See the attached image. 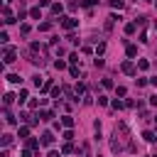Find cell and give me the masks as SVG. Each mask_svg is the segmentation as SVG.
<instances>
[{"label":"cell","mask_w":157,"mask_h":157,"mask_svg":"<svg viewBox=\"0 0 157 157\" xmlns=\"http://www.w3.org/2000/svg\"><path fill=\"white\" fill-rule=\"evenodd\" d=\"M76 25H78L76 17H62V27H64V30H74Z\"/></svg>","instance_id":"cell-1"},{"label":"cell","mask_w":157,"mask_h":157,"mask_svg":"<svg viewBox=\"0 0 157 157\" xmlns=\"http://www.w3.org/2000/svg\"><path fill=\"white\" fill-rule=\"evenodd\" d=\"M15 59H17V52H15V49H8V52H5V59H3V62H5V64H12Z\"/></svg>","instance_id":"cell-2"},{"label":"cell","mask_w":157,"mask_h":157,"mask_svg":"<svg viewBox=\"0 0 157 157\" xmlns=\"http://www.w3.org/2000/svg\"><path fill=\"white\" fill-rule=\"evenodd\" d=\"M120 69H123L125 74H130V76L135 74V64H133V62H123V66H120Z\"/></svg>","instance_id":"cell-3"},{"label":"cell","mask_w":157,"mask_h":157,"mask_svg":"<svg viewBox=\"0 0 157 157\" xmlns=\"http://www.w3.org/2000/svg\"><path fill=\"white\" fill-rule=\"evenodd\" d=\"M52 143H54V135H52V133L47 130V133L42 135V145H52Z\"/></svg>","instance_id":"cell-4"},{"label":"cell","mask_w":157,"mask_h":157,"mask_svg":"<svg viewBox=\"0 0 157 157\" xmlns=\"http://www.w3.org/2000/svg\"><path fill=\"white\" fill-rule=\"evenodd\" d=\"M52 12H54V15H62V12H64V5H62V3H52Z\"/></svg>","instance_id":"cell-5"},{"label":"cell","mask_w":157,"mask_h":157,"mask_svg":"<svg viewBox=\"0 0 157 157\" xmlns=\"http://www.w3.org/2000/svg\"><path fill=\"white\" fill-rule=\"evenodd\" d=\"M143 137H145V143H155V140H157V135H155V133H150V130H145V133H143Z\"/></svg>","instance_id":"cell-6"},{"label":"cell","mask_w":157,"mask_h":157,"mask_svg":"<svg viewBox=\"0 0 157 157\" xmlns=\"http://www.w3.org/2000/svg\"><path fill=\"white\" fill-rule=\"evenodd\" d=\"M27 150H39V143L34 137H27Z\"/></svg>","instance_id":"cell-7"},{"label":"cell","mask_w":157,"mask_h":157,"mask_svg":"<svg viewBox=\"0 0 157 157\" xmlns=\"http://www.w3.org/2000/svg\"><path fill=\"white\" fill-rule=\"evenodd\" d=\"M3 15H5V22L10 25V22H15L12 20V12H10V8H3Z\"/></svg>","instance_id":"cell-8"},{"label":"cell","mask_w":157,"mask_h":157,"mask_svg":"<svg viewBox=\"0 0 157 157\" xmlns=\"http://www.w3.org/2000/svg\"><path fill=\"white\" fill-rule=\"evenodd\" d=\"M111 8H115V10H123V8H125V3H123V0H111Z\"/></svg>","instance_id":"cell-9"},{"label":"cell","mask_w":157,"mask_h":157,"mask_svg":"<svg viewBox=\"0 0 157 157\" xmlns=\"http://www.w3.org/2000/svg\"><path fill=\"white\" fill-rule=\"evenodd\" d=\"M5 123H10V125H15V123H17V118H12V113H10V111H5Z\"/></svg>","instance_id":"cell-10"},{"label":"cell","mask_w":157,"mask_h":157,"mask_svg":"<svg viewBox=\"0 0 157 157\" xmlns=\"http://www.w3.org/2000/svg\"><path fill=\"white\" fill-rule=\"evenodd\" d=\"M62 125L71 128V125H74V118H71V115H64V118H62Z\"/></svg>","instance_id":"cell-11"},{"label":"cell","mask_w":157,"mask_h":157,"mask_svg":"<svg viewBox=\"0 0 157 157\" xmlns=\"http://www.w3.org/2000/svg\"><path fill=\"white\" fill-rule=\"evenodd\" d=\"M8 81H10V84H20V81H22V78H20L17 74H8Z\"/></svg>","instance_id":"cell-12"},{"label":"cell","mask_w":157,"mask_h":157,"mask_svg":"<svg viewBox=\"0 0 157 157\" xmlns=\"http://www.w3.org/2000/svg\"><path fill=\"white\" fill-rule=\"evenodd\" d=\"M137 69H143V71L150 69V62H147V59H140V62H137Z\"/></svg>","instance_id":"cell-13"},{"label":"cell","mask_w":157,"mask_h":157,"mask_svg":"<svg viewBox=\"0 0 157 157\" xmlns=\"http://www.w3.org/2000/svg\"><path fill=\"white\" fill-rule=\"evenodd\" d=\"M15 98H17V96H12V93H5V101H3V103H5V108H8V106L15 101Z\"/></svg>","instance_id":"cell-14"},{"label":"cell","mask_w":157,"mask_h":157,"mask_svg":"<svg viewBox=\"0 0 157 157\" xmlns=\"http://www.w3.org/2000/svg\"><path fill=\"white\" fill-rule=\"evenodd\" d=\"M135 27H137V22H130V25H125V34H133V32H135Z\"/></svg>","instance_id":"cell-15"},{"label":"cell","mask_w":157,"mask_h":157,"mask_svg":"<svg viewBox=\"0 0 157 157\" xmlns=\"http://www.w3.org/2000/svg\"><path fill=\"white\" fill-rule=\"evenodd\" d=\"M17 135H20V137H27V135H30V128H27V125H22V128H20V133H17Z\"/></svg>","instance_id":"cell-16"},{"label":"cell","mask_w":157,"mask_h":157,"mask_svg":"<svg viewBox=\"0 0 157 157\" xmlns=\"http://www.w3.org/2000/svg\"><path fill=\"white\" fill-rule=\"evenodd\" d=\"M30 15L37 20V17H42V10H39V8H32V10H30Z\"/></svg>","instance_id":"cell-17"},{"label":"cell","mask_w":157,"mask_h":157,"mask_svg":"<svg viewBox=\"0 0 157 157\" xmlns=\"http://www.w3.org/2000/svg\"><path fill=\"white\" fill-rule=\"evenodd\" d=\"M32 81H34V86H44V81H42V76H39V74L32 76Z\"/></svg>","instance_id":"cell-18"},{"label":"cell","mask_w":157,"mask_h":157,"mask_svg":"<svg viewBox=\"0 0 157 157\" xmlns=\"http://www.w3.org/2000/svg\"><path fill=\"white\" fill-rule=\"evenodd\" d=\"M25 98H27V91L22 88V91H20V93H17V101H20V103H25Z\"/></svg>","instance_id":"cell-19"},{"label":"cell","mask_w":157,"mask_h":157,"mask_svg":"<svg viewBox=\"0 0 157 157\" xmlns=\"http://www.w3.org/2000/svg\"><path fill=\"white\" fill-rule=\"evenodd\" d=\"M62 152H64V155H69V152H74V145H71V143H66V145L62 147Z\"/></svg>","instance_id":"cell-20"},{"label":"cell","mask_w":157,"mask_h":157,"mask_svg":"<svg viewBox=\"0 0 157 157\" xmlns=\"http://www.w3.org/2000/svg\"><path fill=\"white\" fill-rule=\"evenodd\" d=\"M103 52H106V44H103V42H101V44H98V47H96V56H101V54H103Z\"/></svg>","instance_id":"cell-21"},{"label":"cell","mask_w":157,"mask_h":157,"mask_svg":"<svg viewBox=\"0 0 157 157\" xmlns=\"http://www.w3.org/2000/svg\"><path fill=\"white\" fill-rule=\"evenodd\" d=\"M39 30H42V32H49V30H52V22H42V25H39Z\"/></svg>","instance_id":"cell-22"},{"label":"cell","mask_w":157,"mask_h":157,"mask_svg":"<svg viewBox=\"0 0 157 157\" xmlns=\"http://www.w3.org/2000/svg\"><path fill=\"white\" fill-rule=\"evenodd\" d=\"M54 66H56V69H66V62H62V59H56V62H54Z\"/></svg>","instance_id":"cell-23"},{"label":"cell","mask_w":157,"mask_h":157,"mask_svg":"<svg viewBox=\"0 0 157 157\" xmlns=\"http://www.w3.org/2000/svg\"><path fill=\"white\" fill-rule=\"evenodd\" d=\"M10 143H12V135H3V145H5V147H8V145H10Z\"/></svg>","instance_id":"cell-24"},{"label":"cell","mask_w":157,"mask_h":157,"mask_svg":"<svg viewBox=\"0 0 157 157\" xmlns=\"http://www.w3.org/2000/svg\"><path fill=\"white\" fill-rule=\"evenodd\" d=\"M98 106H108V98L106 96H98Z\"/></svg>","instance_id":"cell-25"},{"label":"cell","mask_w":157,"mask_h":157,"mask_svg":"<svg viewBox=\"0 0 157 157\" xmlns=\"http://www.w3.org/2000/svg\"><path fill=\"white\" fill-rule=\"evenodd\" d=\"M135 54H137V47L130 44V47H128V56H135Z\"/></svg>","instance_id":"cell-26"},{"label":"cell","mask_w":157,"mask_h":157,"mask_svg":"<svg viewBox=\"0 0 157 157\" xmlns=\"http://www.w3.org/2000/svg\"><path fill=\"white\" fill-rule=\"evenodd\" d=\"M81 5L84 8H91V5H96V0H81Z\"/></svg>","instance_id":"cell-27"},{"label":"cell","mask_w":157,"mask_h":157,"mask_svg":"<svg viewBox=\"0 0 157 157\" xmlns=\"http://www.w3.org/2000/svg\"><path fill=\"white\" fill-rule=\"evenodd\" d=\"M52 96L54 98H62V88H52Z\"/></svg>","instance_id":"cell-28"},{"label":"cell","mask_w":157,"mask_h":157,"mask_svg":"<svg viewBox=\"0 0 157 157\" xmlns=\"http://www.w3.org/2000/svg\"><path fill=\"white\" fill-rule=\"evenodd\" d=\"M111 106H113V108H115V111H118V108H123V106H125V103H120V101H118V98H115V101H113V103H111Z\"/></svg>","instance_id":"cell-29"},{"label":"cell","mask_w":157,"mask_h":157,"mask_svg":"<svg viewBox=\"0 0 157 157\" xmlns=\"http://www.w3.org/2000/svg\"><path fill=\"white\" fill-rule=\"evenodd\" d=\"M20 32H22V34H30V25H20Z\"/></svg>","instance_id":"cell-30"},{"label":"cell","mask_w":157,"mask_h":157,"mask_svg":"<svg viewBox=\"0 0 157 157\" xmlns=\"http://www.w3.org/2000/svg\"><path fill=\"white\" fill-rule=\"evenodd\" d=\"M103 88H113V81H111V78H103Z\"/></svg>","instance_id":"cell-31"},{"label":"cell","mask_w":157,"mask_h":157,"mask_svg":"<svg viewBox=\"0 0 157 157\" xmlns=\"http://www.w3.org/2000/svg\"><path fill=\"white\" fill-rule=\"evenodd\" d=\"M47 5H52V0H39V8H47Z\"/></svg>","instance_id":"cell-32"},{"label":"cell","mask_w":157,"mask_h":157,"mask_svg":"<svg viewBox=\"0 0 157 157\" xmlns=\"http://www.w3.org/2000/svg\"><path fill=\"white\" fill-rule=\"evenodd\" d=\"M47 157H62V152H56V150H52V152H49Z\"/></svg>","instance_id":"cell-33"},{"label":"cell","mask_w":157,"mask_h":157,"mask_svg":"<svg viewBox=\"0 0 157 157\" xmlns=\"http://www.w3.org/2000/svg\"><path fill=\"white\" fill-rule=\"evenodd\" d=\"M150 103H152V106H157V96H152V98H150Z\"/></svg>","instance_id":"cell-34"},{"label":"cell","mask_w":157,"mask_h":157,"mask_svg":"<svg viewBox=\"0 0 157 157\" xmlns=\"http://www.w3.org/2000/svg\"><path fill=\"white\" fill-rule=\"evenodd\" d=\"M22 157H32V152H30V150H25V152H22Z\"/></svg>","instance_id":"cell-35"},{"label":"cell","mask_w":157,"mask_h":157,"mask_svg":"<svg viewBox=\"0 0 157 157\" xmlns=\"http://www.w3.org/2000/svg\"><path fill=\"white\" fill-rule=\"evenodd\" d=\"M150 84H152V86H157V76H155V78H150Z\"/></svg>","instance_id":"cell-36"},{"label":"cell","mask_w":157,"mask_h":157,"mask_svg":"<svg viewBox=\"0 0 157 157\" xmlns=\"http://www.w3.org/2000/svg\"><path fill=\"white\" fill-rule=\"evenodd\" d=\"M155 157H157V155H155Z\"/></svg>","instance_id":"cell-37"}]
</instances>
